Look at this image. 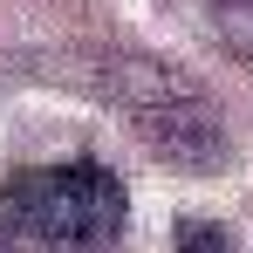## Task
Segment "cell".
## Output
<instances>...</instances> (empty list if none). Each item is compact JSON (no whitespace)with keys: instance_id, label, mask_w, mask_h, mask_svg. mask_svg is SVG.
Returning <instances> with one entry per match:
<instances>
[{"instance_id":"7a4b0ae2","label":"cell","mask_w":253,"mask_h":253,"mask_svg":"<svg viewBox=\"0 0 253 253\" xmlns=\"http://www.w3.org/2000/svg\"><path fill=\"white\" fill-rule=\"evenodd\" d=\"M103 89L124 110V124L171 158L178 171H219L226 165V124L212 110V96L192 76H178L158 55H110L103 62Z\"/></svg>"},{"instance_id":"3957f363","label":"cell","mask_w":253,"mask_h":253,"mask_svg":"<svg viewBox=\"0 0 253 253\" xmlns=\"http://www.w3.org/2000/svg\"><path fill=\"white\" fill-rule=\"evenodd\" d=\"M171 253H233V240H226L212 219H178V240H171Z\"/></svg>"},{"instance_id":"6da1fadb","label":"cell","mask_w":253,"mask_h":253,"mask_svg":"<svg viewBox=\"0 0 253 253\" xmlns=\"http://www.w3.org/2000/svg\"><path fill=\"white\" fill-rule=\"evenodd\" d=\"M124 178L96 158L21 165L0 185V253H117Z\"/></svg>"}]
</instances>
